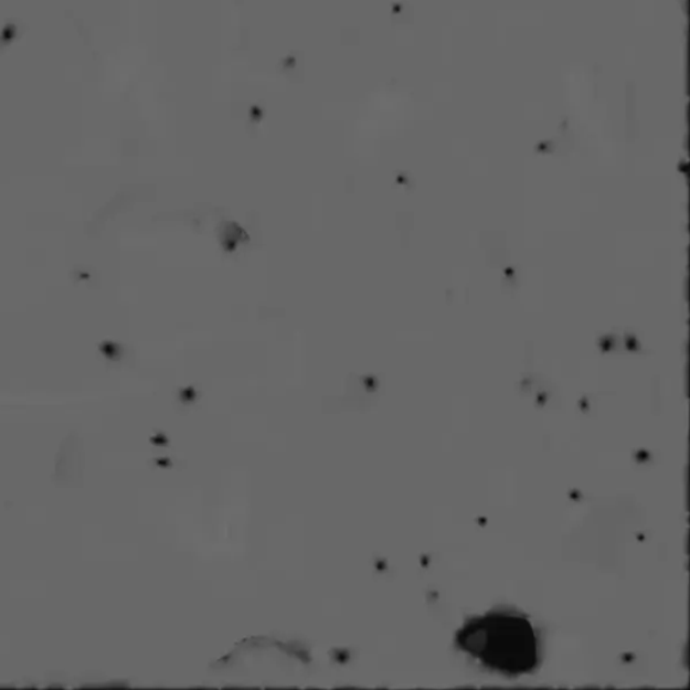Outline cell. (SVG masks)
Returning <instances> with one entry per match:
<instances>
[{
	"label": "cell",
	"instance_id": "1",
	"mask_svg": "<svg viewBox=\"0 0 690 690\" xmlns=\"http://www.w3.org/2000/svg\"><path fill=\"white\" fill-rule=\"evenodd\" d=\"M463 651L486 668L505 676L531 673L540 662V643L527 616L516 611H491L469 619L456 634Z\"/></svg>",
	"mask_w": 690,
	"mask_h": 690
}]
</instances>
